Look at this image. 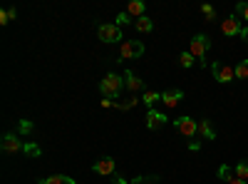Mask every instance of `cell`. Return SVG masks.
I'll return each mask as SVG.
<instances>
[{"label":"cell","instance_id":"obj_26","mask_svg":"<svg viewBox=\"0 0 248 184\" xmlns=\"http://www.w3.org/2000/svg\"><path fill=\"white\" fill-rule=\"evenodd\" d=\"M132 184H159V177H149V174L147 177H137Z\"/></svg>","mask_w":248,"mask_h":184},{"label":"cell","instance_id":"obj_33","mask_svg":"<svg viewBox=\"0 0 248 184\" xmlns=\"http://www.w3.org/2000/svg\"><path fill=\"white\" fill-rule=\"evenodd\" d=\"M229 184H246V182H243V179H238V177H233V179H231Z\"/></svg>","mask_w":248,"mask_h":184},{"label":"cell","instance_id":"obj_14","mask_svg":"<svg viewBox=\"0 0 248 184\" xmlns=\"http://www.w3.org/2000/svg\"><path fill=\"white\" fill-rule=\"evenodd\" d=\"M144 10H147V5L141 3V0H132V3L127 5V13L134 17V20H139V17H144Z\"/></svg>","mask_w":248,"mask_h":184},{"label":"cell","instance_id":"obj_3","mask_svg":"<svg viewBox=\"0 0 248 184\" xmlns=\"http://www.w3.org/2000/svg\"><path fill=\"white\" fill-rule=\"evenodd\" d=\"M174 130L184 137H194V134H199V122L194 117H179V119H174Z\"/></svg>","mask_w":248,"mask_h":184},{"label":"cell","instance_id":"obj_1","mask_svg":"<svg viewBox=\"0 0 248 184\" xmlns=\"http://www.w3.org/2000/svg\"><path fill=\"white\" fill-rule=\"evenodd\" d=\"M122 87H124V80L119 75H114V72L105 75V77H102V83H99V92L105 95L107 100H117L119 92H122Z\"/></svg>","mask_w":248,"mask_h":184},{"label":"cell","instance_id":"obj_12","mask_svg":"<svg viewBox=\"0 0 248 184\" xmlns=\"http://www.w3.org/2000/svg\"><path fill=\"white\" fill-rule=\"evenodd\" d=\"M181 97H184L181 90H164V92H161V102H164L167 107H176L179 102H181Z\"/></svg>","mask_w":248,"mask_h":184},{"label":"cell","instance_id":"obj_27","mask_svg":"<svg viewBox=\"0 0 248 184\" xmlns=\"http://www.w3.org/2000/svg\"><path fill=\"white\" fill-rule=\"evenodd\" d=\"M201 13H203L206 20H216V10H214V5H201Z\"/></svg>","mask_w":248,"mask_h":184},{"label":"cell","instance_id":"obj_9","mask_svg":"<svg viewBox=\"0 0 248 184\" xmlns=\"http://www.w3.org/2000/svg\"><path fill=\"white\" fill-rule=\"evenodd\" d=\"M167 122H169V117L164 115V112H156V110H149V112H147V127H149L152 132H154V130H161Z\"/></svg>","mask_w":248,"mask_h":184},{"label":"cell","instance_id":"obj_5","mask_svg":"<svg viewBox=\"0 0 248 184\" xmlns=\"http://www.w3.org/2000/svg\"><path fill=\"white\" fill-rule=\"evenodd\" d=\"M97 35L102 43H117V40H122V30L117 23H105V25H99L97 28Z\"/></svg>","mask_w":248,"mask_h":184},{"label":"cell","instance_id":"obj_30","mask_svg":"<svg viewBox=\"0 0 248 184\" xmlns=\"http://www.w3.org/2000/svg\"><path fill=\"white\" fill-rule=\"evenodd\" d=\"M112 182H114V184H127V179H124L122 174H117V172L112 174Z\"/></svg>","mask_w":248,"mask_h":184},{"label":"cell","instance_id":"obj_29","mask_svg":"<svg viewBox=\"0 0 248 184\" xmlns=\"http://www.w3.org/2000/svg\"><path fill=\"white\" fill-rule=\"evenodd\" d=\"M236 13H238L243 20H248V3H238V5H236Z\"/></svg>","mask_w":248,"mask_h":184},{"label":"cell","instance_id":"obj_22","mask_svg":"<svg viewBox=\"0 0 248 184\" xmlns=\"http://www.w3.org/2000/svg\"><path fill=\"white\" fill-rule=\"evenodd\" d=\"M233 177H236V172H233V169H231L229 165H221V167H218V179H226V182H231Z\"/></svg>","mask_w":248,"mask_h":184},{"label":"cell","instance_id":"obj_18","mask_svg":"<svg viewBox=\"0 0 248 184\" xmlns=\"http://www.w3.org/2000/svg\"><path fill=\"white\" fill-rule=\"evenodd\" d=\"M32 132H35V125H32L30 119H20V122H17V134H20V137H30Z\"/></svg>","mask_w":248,"mask_h":184},{"label":"cell","instance_id":"obj_23","mask_svg":"<svg viewBox=\"0 0 248 184\" xmlns=\"http://www.w3.org/2000/svg\"><path fill=\"white\" fill-rule=\"evenodd\" d=\"M28 157H40V152H43V150H40L37 145H35V142H25V150H23Z\"/></svg>","mask_w":248,"mask_h":184},{"label":"cell","instance_id":"obj_16","mask_svg":"<svg viewBox=\"0 0 248 184\" xmlns=\"http://www.w3.org/2000/svg\"><path fill=\"white\" fill-rule=\"evenodd\" d=\"M134 28H137L139 33H152V30H154V20H152V17H147V15H144V17L134 20Z\"/></svg>","mask_w":248,"mask_h":184},{"label":"cell","instance_id":"obj_13","mask_svg":"<svg viewBox=\"0 0 248 184\" xmlns=\"http://www.w3.org/2000/svg\"><path fill=\"white\" fill-rule=\"evenodd\" d=\"M199 134H201L203 139H216V130L211 127L209 119H199Z\"/></svg>","mask_w":248,"mask_h":184},{"label":"cell","instance_id":"obj_32","mask_svg":"<svg viewBox=\"0 0 248 184\" xmlns=\"http://www.w3.org/2000/svg\"><path fill=\"white\" fill-rule=\"evenodd\" d=\"M241 37H243L246 43H248V28H243V30H241Z\"/></svg>","mask_w":248,"mask_h":184},{"label":"cell","instance_id":"obj_7","mask_svg":"<svg viewBox=\"0 0 248 184\" xmlns=\"http://www.w3.org/2000/svg\"><path fill=\"white\" fill-rule=\"evenodd\" d=\"M0 147H3V152H23L25 150V142L20 139V134H13V132H8L3 139H0Z\"/></svg>","mask_w":248,"mask_h":184},{"label":"cell","instance_id":"obj_15","mask_svg":"<svg viewBox=\"0 0 248 184\" xmlns=\"http://www.w3.org/2000/svg\"><path fill=\"white\" fill-rule=\"evenodd\" d=\"M159 100H161V92H154V90H144V95H141V102L149 110H154V105H156Z\"/></svg>","mask_w":248,"mask_h":184},{"label":"cell","instance_id":"obj_28","mask_svg":"<svg viewBox=\"0 0 248 184\" xmlns=\"http://www.w3.org/2000/svg\"><path fill=\"white\" fill-rule=\"evenodd\" d=\"M137 102H141V100H137V97H132V100H127V102H117L114 107H119V110H129V107H134Z\"/></svg>","mask_w":248,"mask_h":184},{"label":"cell","instance_id":"obj_10","mask_svg":"<svg viewBox=\"0 0 248 184\" xmlns=\"http://www.w3.org/2000/svg\"><path fill=\"white\" fill-rule=\"evenodd\" d=\"M97 174H105V177H109V174H114V159L112 157H102V159H97L94 162V167H92Z\"/></svg>","mask_w":248,"mask_h":184},{"label":"cell","instance_id":"obj_25","mask_svg":"<svg viewBox=\"0 0 248 184\" xmlns=\"http://www.w3.org/2000/svg\"><path fill=\"white\" fill-rule=\"evenodd\" d=\"M129 23H134V17H132V15H129L127 10L117 15V25H129Z\"/></svg>","mask_w":248,"mask_h":184},{"label":"cell","instance_id":"obj_21","mask_svg":"<svg viewBox=\"0 0 248 184\" xmlns=\"http://www.w3.org/2000/svg\"><path fill=\"white\" fill-rule=\"evenodd\" d=\"M236 80H248V60H241L236 65Z\"/></svg>","mask_w":248,"mask_h":184},{"label":"cell","instance_id":"obj_2","mask_svg":"<svg viewBox=\"0 0 248 184\" xmlns=\"http://www.w3.org/2000/svg\"><path fill=\"white\" fill-rule=\"evenodd\" d=\"M141 52H144V45L139 40H124L119 45V60H137L141 57Z\"/></svg>","mask_w":248,"mask_h":184},{"label":"cell","instance_id":"obj_11","mask_svg":"<svg viewBox=\"0 0 248 184\" xmlns=\"http://www.w3.org/2000/svg\"><path fill=\"white\" fill-rule=\"evenodd\" d=\"M124 87H127L132 95L134 92H141L144 90V80H139L134 72H124Z\"/></svg>","mask_w":248,"mask_h":184},{"label":"cell","instance_id":"obj_20","mask_svg":"<svg viewBox=\"0 0 248 184\" xmlns=\"http://www.w3.org/2000/svg\"><path fill=\"white\" fill-rule=\"evenodd\" d=\"M233 172H236V177H238V179H243V182H246V179H248V159H241L238 165H236V169H233Z\"/></svg>","mask_w":248,"mask_h":184},{"label":"cell","instance_id":"obj_8","mask_svg":"<svg viewBox=\"0 0 248 184\" xmlns=\"http://www.w3.org/2000/svg\"><path fill=\"white\" fill-rule=\"evenodd\" d=\"M241 30H243V25H241V20H238V15H229L221 23V33L223 35H229V37H233V35H241Z\"/></svg>","mask_w":248,"mask_h":184},{"label":"cell","instance_id":"obj_31","mask_svg":"<svg viewBox=\"0 0 248 184\" xmlns=\"http://www.w3.org/2000/svg\"><path fill=\"white\" fill-rule=\"evenodd\" d=\"M189 150L191 152H199L201 150V142H189Z\"/></svg>","mask_w":248,"mask_h":184},{"label":"cell","instance_id":"obj_6","mask_svg":"<svg viewBox=\"0 0 248 184\" xmlns=\"http://www.w3.org/2000/svg\"><path fill=\"white\" fill-rule=\"evenodd\" d=\"M209 48H211V37L203 35V33H199V35H194V40H191L189 52H191L194 57H203L206 52H209Z\"/></svg>","mask_w":248,"mask_h":184},{"label":"cell","instance_id":"obj_24","mask_svg":"<svg viewBox=\"0 0 248 184\" xmlns=\"http://www.w3.org/2000/svg\"><path fill=\"white\" fill-rule=\"evenodd\" d=\"M179 63H181V67H191L194 65V55L191 52H181L179 55Z\"/></svg>","mask_w":248,"mask_h":184},{"label":"cell","instance_id":"obj_4","mask_svg":"<svg viewBox=\"0 0 248 184\" xmlns=\"http://www.w3.org/2000/svg\"><path fill=\"white\" fill-rule=\"evenodd\" d=\"M211 72H214V80H218L221 85L231 83V80H236V67L226 65V63H214L211 65Z\"/></svg>","mask_w":248,"mask_h":184},{"label":"cell","instance_id":"obj_19","mask_svg":"<svg viewBox=\"0 0 248 184\" xmlns=\"http://www.w3.org/2000/svg\"><path fill=\"white\" fill-rule=\"evenodd\" d=\"M17 17V10L15 8H8V10H0V25H8L10 20Z\"/></svg>","mask_w":248,"mask_h":184},{"label":"cell","instance_id":"obj_17","mask_svg":"<svg viewBox=\"0 0 248 184\" xmlns=\"http://www.w3.org/2000/svg\"><path fill=\"white\" fill-rule=\"evenodd\" d=\"M40 184H77V182L70 179V177H65V174H52L47 179H40Z\"/></svg>","mask_w":248,"mask_h":184}]
</instances>
